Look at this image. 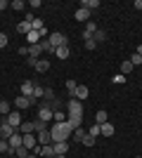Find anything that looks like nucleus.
<instances>
[{
    "label": "nucleus",
    "mask_w": 142,
    "mask_h": 158,
    "mask_svg": "<svg viewBox=\"0 0 142 158\" xmlns=\"http://www.w3.org/2000/svg\"><path fill=\"white\" fill-rule=\"evenodd\" d=\"M41 28H45L43 26V19H33V31H41Z\"/></svg>",
    "instance_id": "nucleus-42"
},
{
    "label": "nucleus",
    "mask_w": 142,
    "mask_h": 158,
    "mask_svg": "<svg viewBox=\"0 0 142 158\" xmlns=\"http://www.w3.org/2000/svg\"><path fill=\"white\" fill-rule=\"evenodd\" d=\"M7 7H10V2H7V0H0V10H7Z\"/></svg>",
    "instance_id": "nucleus-44"
},
{
    "label": "nucleus",
    "mask_w": 142,
    "mask_h": 158,
    "mask_svg": "<svg viewBox=\"0 0 142 158\" xmlns=\"http://www.w3.org/2000/svg\"><path fill=\"white\" fill-rule=\"evenodd\" d=\"M21 137H24V146H26L28 151H33L36 146H38V139H36L33 132H31V135H21Z\"/></svg>",
    "instance_id": "nucleus-9"
},
{
    "label": "nucleus",
    "mask_w": 142,
    "mask_h": 158,
    "mask_svg": "<svg viewBox=\"0 0 142 158\" xmlns=\"http://www.w3.org/2000/svg\"><path fill=\"white\" fill-rule=\"evenodd\" d=\"M26 158H38V156H36V153H33V151H31V153H28V156H26Z\"/></svg>",
    "instance_id": "nucleus-47"
},
{
    "label": "nucleus",
    "mask_w": 142,
    "mask_h": 158,
    "mask_svg": "<svg viewBox=\"0 0 142 158\" xmlns=\"http://www.w3.org/2000/svg\"><path fill=\"white\" fill-rule=\"evenodd\" d=\"M71 127L67 125V120L64 123H52V127H50V137H52V144L54 142H69L71 139Z\"/></svg>",
    "instance_id": "nucleus-1"
},
{
    "label": "nucleus",
    "mask_w": 142,
    "mask_h": 158,
    "mask_svg": "<svg viewBox=\"0 0 142 158\" xmlns=\"http://www.w3.org/2000/svg\"><path fill=\"white\" fill-rule=\"evenodd\" d=\"M85 31L95 33V31H97V24H95V21H88V24H85Z\"/></svg>",
    "instance_id": "nucleus-41"
},
{
    "label": "nucleus",
    "mask_w": 142,
    "mask_h": 158,
    "mask_svg": "<svg viewBox=\"0 0 142 158\" xmlns=\"http://www.w3.org/2000/svg\"><path fill=\"white\" fill-rule=\"evenodd\" d=\"M28 153H31V151H28L26 146H19V149H17V151H14V156H17V158H26Z\"/></svg>",
    "instance_id": "nucleus-32"
},
{
    "label": "nucleus",
    "mask_w": 142,
    "mask_h": 158,
    "mask_svg": "<svg viewBox=\"0 0 142 158\" xmlns=\"http://www.w3.org/2000/svg\"><path fill=\"white\" fill-rule=\"evenodd\" d=\"M95 142H97V139H95L93 135H85V137H83V144H85V146H93Z\"/></svg>",
    "instance_id": "nucleus-37"
},
{
    "label": "nucleus",
    "mask_w": 142,
    "mask_h": 158,
    "mask_svg": "<svg viewBox=\"0 0 142 158\" xmlns=\"http://www.w3.org/2000/svg\"><path fill=\"white\" fill-rule=\"evenodd\" d=\"M7 43H10V38H7L5 33L0 31V50H2V47H7Z\"/></svg>",
    "instance_id": "nucleus-39"
},
{
    "label": "nucleus",
    "mask_w": 142,
    "mask_h": 158,
    "mask_svg": "<svg viewBox=\"0 0 142 158\" xmlns=\"http://www.w3.org/2000/svg\"><path fill=\"white\" fill-rule=\"evenodd\" d=\"M26 43H28V45H38V43H41V33H38V31H31L26 35Z\"/></svg>",
    "instance_id": "nucleus-20"
},
{
    "label": "nucleus",
    "mask_w": 142,
    "mask_h": 158,
    "mask_svg": "<svg viewBox=\"0 0 142 158\" xmlns=\"http://www.w3.org/2000/svg\"><path fill=\"white\" fill-rule=\"evenodd\" d=\"M41 54H43V47H41V43H38V45H28V57L38 59Z\"/></svg>",
    "instance_id": "nucleus-17"
},
{
    "label": "nucleus",
    "mask_w": 142,
    "mask_h": 158,
    "mask_svg": "<svg viewBox=\"0 0 142 158\" xmlns=\"http://www.w3.org/2000/svg\"><path fill=\"white\" fill-rule=\"evenodd\" d=\"M64 120H67V113H64V111H54L52 123H64Z\"/></svg>",
    "instance_id": "nucleus-30"
},
{
    "label": "nucleus",
    "mask_w": 142,
    "mask_h": 158,
    "mask_svg": "<svg viewBox=\"0 0 142 158\" xmlns=\"http://www.w3.org/2000/svg\"><path fill=\"white\" fill-rule=\"evenodd\" d=\"M133 69H135V66L130 64V59H128V61H123V64H121V76H128V73H133Z\"/></svg>",
    "instance_id": "nucleus-27"
},
{
    "label": "nucleus",
    "mask_w": 142,
    "mask_h": 158,
    "mask_svg": "<svg viewBox=\"0 0 142 158\" xmlns=\"http://www.w3.org/2000/svg\"><path fill=\"white\" fill-rule=\"evenodd\" d=\"M47 45H50V50H57V47H62V45H69V40H67V35H64V33H50V35H47Z\"/></svg>",
    "instance_id": "nucleus-2"
},
{
    "label": "nucleus",
    "mask_w": 142,
    "mask_h": 158,
    "mask_svg": "<svg viewBox=\"0 0 142 158\" xmlns=\"http://www.w3.org/2000/svg\"><path fill=\"white\" fill-rule=\"evenodd\" d=\"M137 158H140V156H137Z\"/></svg>",
    "instance_id": "nucleus-52"
},
{
    "label": "nucleus",
    "mask_w": 142,
    "mask_h": 158,
    "mask_svg": "<svg viewBox=\"0 0 142 158\" xmlns=\"http://www.w3.org/2000/svg\"><path fill=\"white\" fill-rule=\"evenodd\" d=\"M0 113H2V116H5V118H7V116L12 113V106L7 104V102H0Z\"/></svg>",
    "instance_id": "nucleus-29"
},
{
    "label": "nucleus",
    "mask_w": 142,
    "mask_h": 158,
    "mask_svg": "<svg viewBox=\"0 0 142 158\" xmlns=\"http://www.w3.org/2000/svg\"><path fill=\"white\" fill-rule=\"evenodd\" d=\"M81 7H85V10H90V12H93L95 7H100V0H83Z\"/></svg>",
    "instance_id": "nucleus-22"
},
{
    "label": "nucleus",
    "mask_w": 142,
    "mask_h": 158,
    "mask_svg": "<svg viewBox=\"0 0 142 158\" xmlns=\"http://www.w3.org/2000/svg\"><path fill=\"white\" fill-rule=\"evenodd\" d=\"M130 64H133V66H140V64H142V54H137V52H135L133 57H130Z\"/></svg>",
    "instance_id": "nucleus-35"
},
{
    "label": "nucleus",
    "mask_w": 142,
    "mask_h": 158,
    "mask_svg": "<svg viewBox=\"0 0 142 158\" xmlns=\"http://www.w3.org/2000/svg\"><path fill=\"white\" fill-rule=\"evenodd\" d=\"M33 69H36L38 73H47V69H50V61H47V59H38Z\"/></svg>",
    "instance_id": "nucleus-16"
},
{
    "label": "nucleus",
    "mask_w": 142,
    "mask_h": 158,
    "mask_svg": "<svg viewBox=\"0 0 142 158\" xmlns=\"http://www.w3.org/2000/svg\"><path fill=\"white\" fill-rule=\"evenodd\" d=\"M47 102V99H45ZM47 104H50V109H52V111H62V106H64V102H62V99H57L54 97L52 102H47Z\"/></svg>",
    "instance_id": "nucleus-23"
},
{
    "label": "nucleus",
    "mask_w": 142,
    "mask_h": 158,
    "mask_svg": "<svg viewBox=\"0 0 142 158\" xmlns=\"http://www.w3.org/2000/svg\"><path fill=\"white\" fill-rule=\"evenodd\" d=\"M95 123H97V125H104V123H109L107 111H97V113H95Z\"/></svg>",
    "instance_id": "nucleus-21"
},
{
    "label": "nucleus",
    "mask_w": 142,
    "mask_h": 158,
    "mask_svg": "<svg viewBox=\"0 0 142 158\" xmlns=\"http://www.w3.org/2000/svg\"><path fill=\"white\" fill-rule=\"evenodd\" d=\"M38 118L45 120V123H50V120L54 118V111L50 109V104H47V102H41V104H38Z\"/></svg>",
    "instance_id": "nucleus-3"
},
{
    "label": "nucleus",
    "mask_w": 142,
    "mask_h": 158,
    "mask_svg": "<svg viewBox=\"0 0 142 158\" xmlns=\"http://www.w3.org/2000/svg\"><path fill=\"white\" fill-rule=\"evenodd\" d=\"M0 158H5V156H0Z\"/></svg>",
    "instance_id": "nucleus-51"
},
{
    "label": "nucleus",
    "mask_w": 142,
    "mask_h": 158,
    "mask_svg": "<svg viewBox=\"0 0 142 158\" xmlns=\"http://www.w3.org/2000/svg\"><path fill=\"white\" fill-rule=\"evenodd\" d=\"M10 7H14V10H17V12H19V10H24V2H21V0H14V2H10Z\"/></svg>",
    "instance_id": "nucleus-38"
},
{
    "label": "nucleus",
    "mask_w": 142,
    "mask_h": 158,
    "mask_svg": "<svg viewBox=\"0 0 142 158\" xmlns=\"http://www.w3.org/2000/svg\"><path fill=\"white\" fill-rule=\"evenodd\" d=\"M19 54H21V57H28V47L21 45V47H19Z\"/></svg>",
    "instance_id": "nucleus-43"
},
{
    "label": "nucleus",
    "mask_w": 142,
    "mask_h": 158,
    "mask_svg": "<svg viewBox=\"0 0 142 158\" xmlns=\"http://www.w3.org/2000/svg\"><path fill=\"white\" fill-rule=\"evenodd\" d=\"M88 19H90V10L78 7V10H76V21H88Z\"/></svg>",
    "instance_id": "nucleus-14"
},
{
    "label": "nucleus",
    "mask_w": 142,
    "mask_h": 158,
    "mask_svg": "<svg viewBox=\"0 0 142 158\" xmlns=\"http://www.w3.org/2000/svg\"><path fill=\"white\" fill-rule=\"evenodd\" d=\"M17 31H19V33H24V35H28V33L33 31V24L24 19V21H19V24H17Z\"/></svg>",
    "instance_id": "nucleus-13"
},
{
    "label": "nucleus",
    "mask_w": 142,
    "mask_h": 158,
    "mask_svg": "<svg viewBox=\"0 0 142 158\" xmlns=\"http://www.w3.org/2000/svg\"><path fill=\"white\" fill-rule=\"evenodd\" d=\"M5 123H10V125H12L14 130H19V125L24 123V118H21V113L17 111V109H12V113H10V116L5 118Z\"/></svg>",
    "instance_id": "nucleus-4"
},
{
    "label": "nucleus",
    "mask_w": 142,
    "mask_h": 158,
    "mask_svg": "<svg viewBox=\"0 0 142 158\" xmlns=\"http://www.w3.org/2000/svg\"><path fill=\"white\" fill-rule=\"evenodd\" d=\"M33 87H36V83H31V80H24V83H21V94L33 99Z\"/></svg>",
    "instance_id": "nucleus-11"
},
{
    "label": "nucleus",
    "mask_w": 142,
    "mask_h": 158,
    "mask_svg": "<svg viewBox=\"0 0 142 158\" xmlns=\"http://www.w3.org/2000/svg\"><path fill=\"white\" fill-rule=\"evenodd\" d=\"M76 87H78V83H76V80H67V90H69V94H71V97H74Z\"/></svg>",
    "instance_id": "nucleus-33"
},
{
    "label": "nucleus",
    "mask_w": 142,
    "mask_h": 158,
    "mask_svg": "<svg viewBox=\"0 0 142 158\" xmlns=\"http://www.w3.org/2000/svg\"><path fill=\"white\" fill-rule=\"evenodd\" d=\"M14 132H17V130H14V127L10 125V123H5V120L0 123V139H10V137L14 135Z\"/></svg>",
    "instance_id": "nucleus-7"
},
{
    "label": "nucleus",
    "mask_w": 142,
    "mask_h": 158,
    "mask_svg": "<svg viewBox=\"0 0 142 158\" xmlns=\"http://www.w3.org/2000/svg\"><path fill=\"white\" fill-rule=\"evenodd\" d=\"M95 47H97V43H95L93 38H90V40H85V50H88V52H93Z\"/></svg>",
    "instance_id": "nucleus-40"
},
{
    "label": "nucleus",
    "mask_w": 142,
    "mask_h": 158,
    "mask_svg": "<svg viewBox=\"0 0 142 158\" xmlns=\"http://www.w3.org/2000/svg\"><path fill=\"white\" fill-rule=\"evenodd\" d=\"M85 135H88V132L83 130V127H76V130L71 132V137H74L76 142H83V137H85Z\"/></svg>",
    "instance_id": "nucleus-24"
},
{
    "label": "nucleus",
    "mask_w": 142,
    "mask_h": 158,
    "mask_svg": "<svg viewBox=\"0 0 142 158\" xmlns=\"http://www.w3.org/2000/svg\"><path fill=\"white\" fill-rule=\"evenodd\" d=\"M88 135H93V137H95V139H97V137H100V135H102V130H100V125H97V123H95V125H93V127H90V132H88Z\"/></svg>",
    "instance_id": "nucleus-34"
},
{
    "label": "nucleus",
    "mask_w": 142,
    "mask_h": 158,
    "mask_svg": "<svg viewBox=\"0 0 142 158\" xmlns=\"http://www.w3.org/2000/svg\"><path fill=\"white\" fill-rule=\"evenodd\" d=\"M31 123H33V130H36V132H41V130H50V123H45V120H41V118L31 120Z\"/></svg>",
    "instance_id": "nucleus-18"
},
{
    "label": "nucleus",
    "mask_w": 142,
    "mask_h": 158,
    "mask_svg": "<svg viewBox=\"0 0 142 158\" xmlns=\"http://www.w3.org/2000/svg\"><path fill=\"white\" fill-rule=\"evenodd\" d=\"M0 153H14L10 149V144H7V139H0Z\"/></svg>",
    "instance_id": "nucleus-31"
},
{
    "label": "nucleus",
    "mask_w": 142,
    "mask_h": 158,
    "mask_svg": "<svg viewBox=\"0 0 142 158\" xmlns=\"http://www.w3.org/2000/svg\"><path fill=\"white\" fill-rule=\"evenodd\" d=\"M47 158H54V156H47Z\"/></svg>",
    "instance_id": "nucleus-49"
},
{
    "label": "nucleus",
    "mask_w": 142,
    "mask_h": 158,
    "mask_svg": "<svg viewBox=\"0 0 142 158\" xmlns=\"http://www.w3.org/2000/svg\"><path fill=\"white\" fill-rule=\"evenodd\" d=\"M100 130H102V135H104V137H111V135H114V125H111V123L100 125Z\"/></svg>",
    "instance_id": "nucleus-26"
},
{
    "label": "nucleus",
    "mask_w": 142,
    "mask_h": 158,
    "mask_svg": "<svg viewBox=\"0 0 142 158\" xmlns=\"http://www.w3.org/2000/svg\"><path fill=\"white\" fill-rule=\"evenodd\" d=\"M0 102H2V97H0Z\"/></svg>",
    "instance_id": "nucleus-50"
},
{
    "label": "nucleus",
    "mask_w": 142,
    "mask_h": 158,
    "mask_svg": "<svg viewBox=\"0 0 142 158\" xmlns=\"http://www.w3.org/2000/svg\"><path fill=\"white\" fill-rule=\"evenodd\" d=\"M54 54H57L59 59H69V54H71V47H69V45H62V47H57V50H54Z\"/></svg>",
    "instance_id": "nucleus-15"
},
{
    "label": "nucleus",
    "mask_w": 142,
    "mask_h": 158,
    "mask_svg": "<svg viewBox=\"0 0 142 158\" xmlns=\"http://www.w3.org/2000/svg\"><path fill=\"white\" fill-rule=\"evenodd\" d=\"M54 158H67V156H54Z\"/></svg>",
    "instance_id": "nucleus-48"
},
{
    "label": "nucleus",
    "mask_w": 142,
    "mask_h": 158,
    "mask_svg": "<svg viewBox=\"0 0 142 158\" xmlns=\"http://www.w3.org/2000/svg\"><path fill=\"white\" fill-rule=\"evenodd\" d=\"M111 83H116V85H123V83H126V76H121V73H116L114 78H111Z\"/></svg>",
    "instance_id": "nucleus-36"
},
{
    "label": "nucleus",
    "mask_w": 142,
    "mask_h": 158,
    "mask_svg": "<svg viewBox=\"0 0 142 158\" xmlns=\"http://www.w3.org/2000/svg\"><path fill=\"white\" fill-rule=\"evenodd\" d=\"M31 104H33V99H31V97H24V94H17V97H14V109H17V111L28 109Z\"/></svg>",
    "instance_id": "nucleus-5"
},
{
    "label": "nucleus",
    "mask_w": 142,
    "mask_h": 158,
    "mask_svg": "<svg viewBox=\"0 0 142 158\" xmlns=\"http://www.w3.org/2000/svg\"><path fill=\"white\" fill-rule=\"evenodd\" d=\"M36 139H38V144H41V146H45V144H52L50 130H41V132H36Z\"/></svg>",
    "instance_id": "nucleus-8"
},
{
    "label": "nucleus",
    "mask_w": 142,
    "mask_h": 158,
    "mask_svg": "<svg viewBox=\"0 0 142 158\" xmlns=\"http://www.w3.org/2000/svg\"><path fill=\"white\" fill-rule=\"evenodd\" d=\"M88 94H90L88 87H85V85H78V87H76V92H74V99L83 102V99H88Z\"/></svg>",
    "instance_id": "nucleus-12"
},
{
    "label": "nucleus",
    "mask_w": 142,
    "mask_h": 158,
    "mask_svg": "<svg viewBox=\"0 0 142 158\" xmlns=\"http://www.w3.org/2000/svg\"><path fill=\"white\" fill-rule=\"evenodd\" d=\"M33 99H45V87L36 85V87H33Z\"/></svg>",
    "instance_id": "nucleus-28"
},
{
    "label": "nucleus",
    "mask_w": 142,
    "mask_h": 158,
    "mask_svg": "<svg viewBox=\"0 0 142 158\" xmlns=\"http://www.w3.org/2000/svg\"><path fill=\"white\" fill-rule=\"evenodd\" d=\"M7 144H10V149H12V151H17L19 146H24V137H21V132L17 130V132L12 135V137L7 139Z\"/></svg>",
    "instance_id": "nucleus-6"
},
{
    "label": "nucleus",
    "mask_w": 142,
    "mask_h": 158,
    "mask_svg": "<svg viewBox=\"0 0 142 158\" xmlns=\"http://www.w3.org/2000/svg\"><path fill=\"white\" fill-rule=\"evenodd\" d=\"M135 10H142V0H135Z\"/></svg>",
    "instance_id": "nucleus-45"
},
{
    "label": "nucleus",
    "mask_w": 142,
    "mask_h": 158,
    "mask_svg": "<svg viewBox=\"0 0 142 158\" xmlns=\"http://www.w3.org/2000/svg\"><path fill=\"white\" fill-rule=\"evenodd\" d=\"M135 52H137V54H142V45H137V50H135Z\"/></svg>",
    "instance_id": "nucleus-46"
},
{
    "label": "nucleus",
    "mask_w": 142,
    "mask_h": 158,
    "mask_svg": "<svg viewBox=\"0 0 142 158\" xmlns=\"http://www.w3.org/2000/svg\"><path fill=\"white\" fill-rule=\"evenodd\" d=\"M52 149H54V156H67V151H69V142H54Z\"/></svg>",
    "instance_id": "nucleus-10"
},
{
    "label": "nucleus",
    "mask_w": 142,
    "mask_h": 158,
    "mask_svg": "<svg viewBox=\"0 0 142 158\" xmlns=\"http://www.w3.org/2000/svg\"><path fill=\"white\" fill-rule=\"evenodd\" d=\"M93 40L95 43H104V40H107V33L102 31V28H97V31L93 33Z\"/></svg>",
    "instance_id": "nucleus-25"
},
{
    "label": "nucleus",
    "mask_w": 142,
    "mask_h": 158,
    "mask_svg": "<svg viewBox=\"0 0 142 158\" xmlns=\"http://www.w3.org/2000/svg\"><path fill=\"white\" fill-rule=\"evenodd\" d=\"M19 132H21V135H31V132H36L33 130V123H31V120H24V123L19 125Z\"/></svg>",
    "instance_id": "nucleus-19"
}]
</instances>
